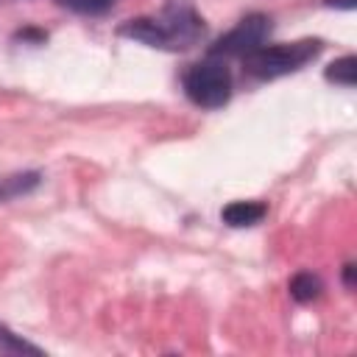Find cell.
<instances>
[{
  "mask_svg": "<svg viewBox=\"0 0 357 357\" xmlns=\"http://www.w3.org/2000/svg\"><path fill=\"white\" fill-rule=\"evenodd\" d=\"M206 33L201 14L187 0H170L156 17H137L117 25V36L159 50H190Z\"/></svg>",
  "mask_w": 357,
  "mask_h": 357,
  "instance_id": "cell-1",
  "label": "cell"
},
{
  "mask_svg": "<svg viewBox=\"0 0 357 357\" xmlns=\"http://www.w3.org/2000/svg\"><path fill=\"white\" fill-rule=\"evenodd\" d=\"M324 50L321 39H298V42H284V45H262L243 56V67L251 78L257 81H273L290 73H298L304 64L318 59Z\"/></svg>",
  "mask_w": 357,
  "mask_h": 357,
  "instance_id": "cell-2",
  "label": "cell"
},
{
  "mask_svg": "<svg viewBox=\"0 0 357 357\" xmlns=\"http://www.w3.org/2000/svg\"><path fill=\"white\" fill-rule=\"evenodd\" d=\"M181 84L184 95L201 109H220L231 98V73L226 67V59L206 56L184 73Z\"/></svg>",
  "mask_w": 357,
  "mask_h": 357,
  "instance_id": "cell-3",
  "label": "cell"
},
{
  "mask_svg": "<svg viewBox=\"0 0 357 357\" xmlns=\"http://www.w3.org/2000/svg\"><path fill=\"white\" fill-rule=\"evenodd\" d=\"M271 31H273V20H271L268 14H248V17H243L229 33H223V36L209 47L206 56H215V59L240 56V59H243V56H248L251 50L262 47L265 39L271 36Z\"/></svg>",
  "mask_w": 357,
  "mask_h": 357,
  "instance_id": "cell-4",
  "label": "cell"
},
{
  "mask_svg": "<svg viewBox=\"0 0 357 357\" xmlns=\"http://www.w3.org/2000/svg\"><path fill=\"white\" fill-rule=\"evenodd\" d=\"M265 215H268V206L262 201H231L223 206L220 220L231 229H245V226H257Z\"/></svg>",
  "mask_w": 357,
  "mask_h": 357,
  "instance_id": "cell-5",
  "label": "cell"
},
{
  "mask_svg": "<svg viewBox=\"0 0 357 357\" xmlns=\"http://www.w3.org/2000/svg\"><path fill=\"white\" fill-rule=\"evenodd\" d=\"M42 173L39 170H28V173H14V176H3L0 178V201H11L20 195H28L39 187Z\"/></svg>",
  "mask_w": 357,
  "mask_h": 357,
  "instance_id": "cell-6",
  "label": "cell"
},
{
  "mask_svg": "<svg viewBox=\"0 0 357 357\" xmlns=\"http://www.w3.org/2000/svg\"><path fill=\"white\" fill-rule=\"evenodd\" d=\"M321 290H324V282H321V276L312 273V271H298V273L290 279V296H293L298 304L315 301V298L321 296Z\"/></svg>",
  "mask_w": 357,
  "mask_h": 357,
  "instance_id": "cell-7",
  "label": "cell"
},
{
  "mask_svg": "<svg viewBox=\"0 0 357 357\" xmlns=\"http://www.w3.org/2000/svg\"><path fill=\"white\" fill-rule=\"evenodd\" d=\"M354 75H357V59L354 56H340V59H335L324 70V78L326 81H332L337 86H346V89L354 86Z\"/></svg>",
  "mask_w": 357,
  "mask_h": 357,
  "instance_id": "cell-8",
  "label": "cell"
},
{
  "mask_svg": "<svg viewBox=\"0 0 357 357\" xmlns=\"http://www.w3.org/2000/svg\"><path fill=\"white\" fill-rule=\"evenodd\" d=\"M0 354H42V349L22 340L20 335H14L8 326L0 324Z\"/></svg>",
  "mask_w": 357,
  "mask_h": 357,
  "instance_id": "cell-9",
  "label": "cell"
},
{
  "mask_svg": "<svg viewBox=\"0 0 357 357\" xmlns=\"http://www.w3.org/2000/svg\"><path fill=\"white\" fill-rule=\"evenodd\" d=\"M59 3L75 14H103L106 8L114 6V0H59Z\"/></svg>",
  "mask_w": 357,
  "mask_h": 357,
  "instance_id": "cell-10",
  "label": "cell"
},
{
  "mask_svg": "<svg viewBox=\"0 0 357 357\" xmlns=\"http://www.w3.org/2000/svg\"><path fill=\"white\" fill-rule=\"evenodd\" d=\"M17 39H22V42H28V39H33V42H45V33H42V31H33V28H25V31L17 33Z\"/></svg>",
  "mask_w": 357,
  "mask_h": 357,
  "instance_id": "cell-11",
  "label": "cell"
},
{
  "mask_svg": "<svg viewBox=\"0 0 357 357\" xmlns=\"http://www.w3.org/2000/svg\"><path fill=\"white\" fill-rule=\"evenodd\" d=\"M343 282H346V287H354V265L351 262L343 265Z\"/></svg>",
  "mask_w": 357,
  "mask_h": 357,
  "instance_id": "cell-12",
  "label": "cell"
},
{
  "mask_svg": "<svg viewBox=\"0 0 357 357\" xmlns=\"http://www.w3.org/2000/svg\"><path fill=\"white\" fill-rule=\"evenodd\" d=\"M326 6H335V8H346V11H351V8L357 6V0H326Z\"/></svg>",
  "mask_w": 357,
  "mask_h": 357,
  "instance_id": "cell-13",
  "label": "cell"
}]
</instances>
